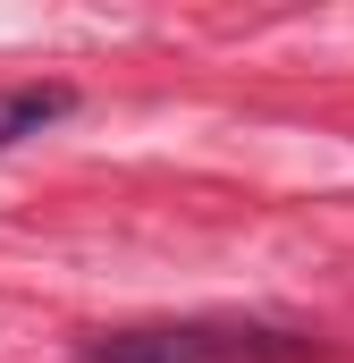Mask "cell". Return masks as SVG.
I'll use <instances>...</instances> for the list:
<instances>
[{
	"label": "cell",
	"mask_w": 354,
	"mask_h": 363,
	"mask_svg": "<svg viewBox=\"0 0 354 363\" xmlns=\"http://www.w3.org/2000/svg\"><path fill=\"white\" fill-rule=\"evenodd\" d=\"M321 338H278V330H118L93 338L85 363H312Z\"/></svg>",
	"instance_id": "1"
},
{
	"label": "cell",
	"mask_w": 354,
	"mask_h": 363,
	"mask_svg": "<svg viewBox=\"0 0 354 363\" xmlns=\"http://www.w3.org/2000/svg\"><path fill=\"white\" fill-rule=\"evenodd\" d=\"M68 110H76V85H0V152L42 135V127H59Z\"/></svg>",
	"instance_id": "2"
}]
</instances>
